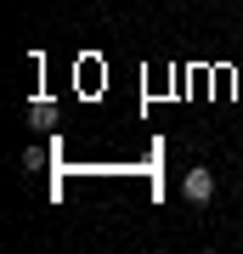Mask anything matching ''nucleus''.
Instances as JSON below:
<instances>
[{
	"label": "nucleus",
	"instance_id": "nucleus-1",
	"mask_svg": "<svg viewBox=\"0 0 243 254\" xmlns=\"http://www.w3.org/2000/svg\"><path fill=\"white\" fill-rule=\"evenodd\" d=\"M181 192H187V203H209V198H215V175H209V170H187Z\"/></svg>",
	"mask_w": 243,
	"mask_h": 254
},
{
	"label": "nucleus",
	"instance_id": "nucleus-2",
	"mask_svg": "<svg viewBox=\"0 0 243 254\" xmlns=\"http://www.w3.org/2000/svg\"><path fill=\"white\" fill-rule=\"evenodd\" d=\"M28 113H34L40 125H51V119H57V102H45V96H40V102H34V108H28Z\"/></svg>",
	"mask_w": 243,
	"mask_h": 254
}]
</instances>
